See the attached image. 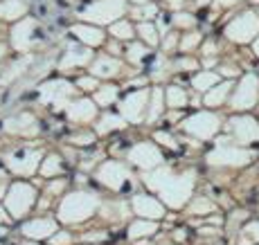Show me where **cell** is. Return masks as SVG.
Returning <instances> with one entry per match:
<instances>
[{"mask_svg": "<svg viewBox=\"0 0 259 245\" xmlns=\"http://www.w3.org/2000/svg\"><path fill=\"white\" fill-rule=\"evenodd\" d=\"M147 184H151L153 189H158L165 201L174 203V205H183L189 198V193H192L194 176L192 173L174 176L169 169H160V171L147 173Z\"/></svg>", "mask_w": 259, "mask_h": 245, "instance_id": "1", "label": "cell"}, {"mask_svg": "<svg viewBox=\"0 0 259 245\" xmlns=\"http://www.w3.org/2000/svg\"><path fill=\"white\" fill-rule=\"evenodd\" d=\"M97 207V198L95 193H88V191H74V193H68L63 198L61 207H59V216L63 221H81V218L91 216L93 209Z\"/></svg>", "mask_w": 259, "mask_h": 245, "instance_id": "2", "label": "cell"}, {"mask_svg": "<svg viewBox=\"0 0 259 245\" xmlns=\"http://www.w3.org/2000/svg\"><path fill=\"white\" fill-rule=\"evenodd\" d=\"M34 198H36V191H34L32 184L27 182H16L12 184V189L7 191V198H5V205H7L9 216L21 218L32 209Z\"/></svg>", "mask_w": 259, "mask_h": 245, "instance_id": "3", "label": "cell"}, {"mask_svg": "<svg viewBox=\"0 0 259 245\" xmlns=\"http://www.w3.org/2000/svg\"><path fill=\"white\" fill-rule=\"evenodd\" d=\"M217 144H219V146L210 153L207 162H212V164H230V167H235V164L239 167V164H248V162H250V153L237 149L230 139H228V142H226V139H219Z\"/></svg>", "mask_w": 259, "mask_h": 245, "instance_id": "4", "label": "cell"}, {"mask_svg": "<svg viewBox=\"0 0 259 245\" xmlns=\"http://www.w3.org/2000/svg\"><path fill=\"white\" fill-rule=\"evenodd\" d=\"M38 158H41V151H36V149H18V151L9 153L5 162L16 176H29L36 171Z\"/></svg>", "mask_w": 259, "mask_h": 245, "instance_id": "5", "label": "cell"}, {"mask_svg": "<svg viewBox=\"0 0 259 245\" xmlns=\"http://www.w3.org/2000/svg\"><path fill=\"white\" fill-rule=\"evenodd\" d=\"M185 131L198 139H210L219 131V117L212 113H196L185 122Z\"/></svg>", "mask_w": 259, "mask_h": 245, "instance_id": "6", "label": "cell"}, {"mask_svg": "<svg viewBox=\"0 0 259 245\" xmlns=\"http://www.w3.org/2000/svg\"><path fill=\"white\" fill-rule=\"evenodd\" d=\"M259 97V79L255 74H246L239 83V88L235 90V99H232V106L237 111H243V108H252L257 104Z\"/></svg>", "mask_w": 259, "mask_h": 245, "instance_id": "7", "label": "cell"}, {"mask_svg": "<svg viewBox=\"0 0 259 245\" xmlns=\"http://www.w3.org/2000/svg\"><path fill=\"white\" fill-rule=\"evenodd\" d=\"M230 133L237 144H255L259 142V124L252 117H235L230 119Z\"/></svg>", "mask_w": 259, "mask_h": 245, "instance_id": "8", "label": "cell"}, {"mask_svg": "<svg viewBox=\"0 0 259 245\" xmlns=\"http://www.w3.org/2000/svg\"><path fill=\"white\" fill-rule=\"evenodd\" d=\"M128 160L142 169H153V167H158V164H162V153L158 151L156 144L138 142L136 146L128 151Z\"/></svg>", "mask_w": 259, "mask_h": 245, "instance_id": "9", "label": "cell"}, {"mask_svg": "<svg viewBox=\"0 0 259 245\" xmlns=\"http://www.w3.org/2000/svg\"><path fill=\"white\" fill-rule=\"evenodd\" d=\"M147 92L140 90V92H131L122 104H119V113H122L124 122L138 124L144 117V111H147Z\"/></svg>", "mask_w": 259, "mask_h": 245, "instance_id": "10", "label": "cell"}, {"mask_svg": "<svg viewBox=\"0 0 259 245\" xmlns=\"http://www.w3.org/2000/svg\"><path fill=\"white\" fill-rule=\"evenodd\" d=\"M99 180L106 184L108 189H122V184L128 180V169L117 160H108L99 167Z\"/></svg>", "mask_w": 259, "mask_h": 245, "instance_id": "11", "label": "cell"}, {"mask_svg": "<svg viewBox=\"0 0 259 245\" xmlns=\"http://www.w3.org/2000/svg\"><path fill=\"white\" fill-rule=\"evenodd\" d=\"M70 94H72V86L68 81H48L41 86V99L57 108L63 106Z\"/></svg>", "mask_w": 259, "mask_h": 245, "instance_id": "12", "label": "cell"}, {"mask_svg": "<svg viewBox=\"0 0 259 245\" xmlns=\"http://www.w3.org/2000/svg\"><path fill=\"white\" fill-rule=\"evenodd\" d=\"M5 131L14 133V135H34L38 131V126H36V119H34L32 115L23 113V115H16V117L7 119V122H5Z\"/></svg>", "mask_w": 259, "mask_h": 245, "instance_id": "13", "label": "cell"}, {"mask_svg": "<svg viewBox=\"0 0 259 245\" xmlns=\"http://www.w3.org/2000/svg\"><path fill=\"white\" fill-rule=\"evenodd\" d=\"M34 29H36V25H34V21H25L21 23L16 29H14V47L21 50V52H27L29 47H32V41H34Z\"/></svg>", "mask_w": 259, "mask_h": 245, "instance_id": "14", "label": "cell"}, {"mask_svg": "<svg viewBox=\"0 0 259 245\" xmlns=\"http://www.w3.org/2000/svg\"><path fill=\"white\" fill-rule=\"evenodd\" d=\"M95 115H97V111L88 99H79V102H72L68 106V117L72 122H91V119H95Z\"/></svg>", "mask_w": 259, "mask_h": 245, "instance_id": "15", "label": "cell"}, {"mask_svg": "<svg viewBox=\"0 0 259 245\" xmlns=\"http://www.w3.org/2000/svg\"><path fill=\"white\" fill-rule=\"evenodd\" d=\"M91 57H93V54L88 52L86 47H70L66 54H63V59H61V63H59V68H61V70L79 68V66H83V63L91 61Z\"/></svg>", "mask_w": 259, "mask_h": 245, "instance_id": "16", "label": "cell"}, {"mask_svg": "<svg viewBox=\"0 0 259 245\" xmlns=\"http://www.w3.org/2000/svg\"><path fill=\"white\" fill-rule=\"evenodd\" d=\"M133 205H136V212L142 216H160L162 214V205L149 193H138L133 198Z\"/></svg>", "mask_w": 259, "mask_h": 245, "instance_id": "17", "label": "cell"}, {"mask_svg": "<svg viewBox=\"0 0 259 245\" xmlns=\"http://www.w3.org/2000/svg\"><path fill=\"white\" fill-rule=\"evenodd\" d=\"M54 232V223L50 218H36V221H29L23 225V234L32 238H46Z\"/></svg>", "mask_w": 259, "mask_h": 245, "instance_id": "18", "label": "cell"}, {"mask_svg": "<svg viewBox=\"0 0 259 245\" xmlns=\"http://www.w3.org/2000/svg\"><path fill=\"white\" fill-rule=\"evenodd\" d=\"M235 83L232 81H228V83H219V86H214L207 90V94H205V99H203V104H205L207 108H219V106H223V102L228 99V94H230V90Z\"/></svg>", "mask_w": 259, "mask_h": 245, "instance_id": "19", "label": "cell"}, {"mask_svg": "<svg viewBox=\"0 0 259 245\" xmlns=\"http://www.w3.org/2000/svg\"><path fill=\"white\" fill-rule=\"evenodd\" d=\"M93 77H113V74L119 70V63L111 57H99L97 61L93 63Z\"/></svg>", "mask_w": 259, "mask_h": 245, "instance_id": "20", "label": "cell"}, {"mask_svg": "<svg viewBox=\"0 0 259 245\" xmlns=\"http://www.w3.org/2000/svg\"><path fill=\"white\" fill-rule=\"evenodd\" d=\"M23 14H25V5L21 0H5V3H0V18L14 21V18H21Z\"/></svg>", "mask_w": 259, "mask_h": 245, "instance_id": "21", "label": "cell"}, {"mask_svg": "<svg viewBox=\"0 0 259 245\" xmlns=\"http://www.w3.org/2000/svg\"><path fill=\"white\" fill-rule=\"evenodd\" d=\"M219 81V77L214 72H210V70H205V72H198L196 77L192 79V86L198 90V92H207L214 83Z\"/></svg>", "mask_w": 259, "mask_h": 245, "instance_id": "22", "label": "cell"}, {"mask_svg": "<svg viewBox=\"0 0 259 245\" xmlns=\"http://www.w3.org/2000/svg\"><path fill=\"white\" fill-rule=\"evenodd\" d=\"M122 126H124L122 115H104V117L99 119V124H97V133L106 135L111 131H117V128H122Z\"/></svg>", "mask_w": 259, "mask_h": 245, "instance_id": "23", "label": "cell"}, {"mask_svg": "<svg viewBox=\"0 0 259 245\" xmlns=\"http://www.w3.org/2000/svg\"><path fill=\"white\" fill-rule=\"evenodd\" d=\"M167 106L169 108H185L187 106V92L181 86H171L167 90Z\"/></svg>", "mask_w": 259, "mask_h": 245, "instance_id": "24", "label": "cell"}, {"mask_svg": "<svg viewBox=\"0 0 259 245\" xmlns=\"http://www.w3.org/2000/svg\"><path fill=\"white\" fill-rule=\"evenodd\" d=\"M117 94H119L117 86H104V88H99L97 92H95V102H97L102 108H106V106H111V104L115 102Z\"/></svg>", "mask_w": 259, "mask_h": 245, "instance_id": "25", "label": "cell"}, {"mask_svg": "<svg viewBox=\"0 0 259 245\" xmlns=\"http://www.w3.org/2000/svg\"><path fill=\"white\" fill-rule=\"evenodd\" d=\"M63 171V164H61V158L59 156H48L41 164V176L46 178H52V176H59Z\"/></svg>", "mask_w": 259, "mask_h": 245, "instance_id": "26", "label": "cell"}, {"mask_svg": "<svg viewBox=\"0 0 259 245\" xmlns=\"http://www.w3.org/2000/svg\"><path fill=\"white\" fill-rule=\"evenodd\" d=\"M72 34L77 38H81V41H86L88 45H99L104 38L102 32H97V29H93V27H74Z\"/></svg>", "mask_w": 259, "mask_h": 245, "instance_id": "27", "label": "cell"}, {"mask_svg": "<svg viewBox=\"0 0 259 245\" xmlns=\"http://www.w3.org/2000/svg\"><path fill=\"white\" fill-rule=\"evenodd\" d=\"M149 108V122H153V119H158L162 115V92L160 90H156L151 97V104H147Z\"/></svg>", "mask_w": 259, "mask_h": 245, "instance_id": "28", "label": "cell"}, {"mask_svg": "<svg viewBox=\"0 0 259 245\" xmlns=\"http://www.w3.org/2000/svg\"><path fill=\"white\" fill-rule=\"evenodd\" d=\"M70 142L77 144V146H88V144L95 142V135L93 133H79V135H72Z\"/></svg>", "mask_w": 259, "mask_h": 245, "instance_id": "29", "label": "cell"}, {"mask_svg": "<svg viewBox=\"0 0 259 245\" xmlns=\"http://www.w3.org/2000/svg\"><path fill=\"white\" fill-rule=\"evenodd\" d=\"M144 57H147V52H144L142 45H131V47H128V59H131L133 63H140Z\"/></svg>", "mask_w": 259, "mask_h": 245, "instance_id": "30", "label": "cell"}, {"mask_svg": "<svg viewBox=\"0 0 259 245\" xmlns=\"http://www.w3.org/2000/svg\"><path fill=\"white\" fill-rule=\"evenodd\" d=\"M77 86L81 90H95L97 88V77H81L77 81Z\"/></svg>", "mask_w": 259, "mask_h": 245, "instance_id": "31", "label": "cell"}, {"mask_svg": "<svg viewBox=\"0 0 259 245\" xmlns=\"http://www.w3.org/2000/svg\"><path fill=\"white\" fill-rule=\"evenodd\" d=\"M140 32L144 34V38H147V41H149V43H151V45H156V43H158V36H156V29H153V27H151V25H142V27H140Z\"/></svg>", "mask_w": 259, "mask_h": 245, "instance_id": "32", "label": "cell"}, {"mask_svg": "<svg viewBox=\"0 0 259 245\" xmlns=\"http://www.w3.org/2000/svg\"><path fill=\"white\" fill-rule=\"evenodd\" d=\"M113 34H115L117 38H128V36H131V27H128L126 23L115 25V27H113Z\"/></svg>", "mask_w": 259, "mask_h": 245, "instance_id": "33", "label": "cell"}, {"mask_svg": "<svg viewBox=\"0 0 259 245\" xmlns=\"http://www.w3.org/2000/svg\"><path fill=\"white\" fill-rule=\"evenodd\" d=\"M153 139H156V142L167 144V146H176V139H174V137H169V135H167V133H162V131H158L156 135H153Z\"/></svg>", "mask_w": 259, "mask_h": 245, "instance_id": "34", "label": "cell"}, {"mask_svg": "<svg viewBox=\"0 0 259 245\" xmlns=\"http://www.w3.org/2000/svg\"><path fill=\"white\" fill-rule=\"evenodd\" d=\"M63 187H66V182H63V180H57V182H52L48 187V196H54V193H59Z\"/></svg>", "mask_w": 259, "mask_h": 245, "instance_id": "35", "label": "cell"}, {"mask_svg": "<svg viewBox=\"0 0 259 245\" xmlns=\"http://www.w3.org/2000/svg\"><path fill=\"white\" fill-rule=\"evenodd\" d=\"M198 41H201V38H198V34H194V36H187L181 50H183V52H187V50H189V47H194V45H196Z\"/></svg>", "mask_w": 259, "mask_h": 245, "instance_id": "36", "label": "cell"}, {"mask_svg": "<svg viewBox=\"0 0 259 245\" xmlns=\"http://www.w3.org/2000/svg\"><path fill=\"white\" fill-rule=\"evenodd\" d=\"M181 68H185V70H196V61L194 59H183L181 63H178Z\"/></svg>", "mask_w": 259, "mask_h": 245, "instance_id": "37", "label": "cell"}, {"mask_svg": "<svg viewBox=\"0 0 259 245\" xmlns=\"http://www.w3.org/2000/svg\"><path fill=\"white\" fill-rule=\"evenodd\" d=\"M0 223H9V214L5 212V207H0Z\"/></svg>", "mask_w": 259, "mask_h": 245, "instance_id": "38", "label": "cell"}, {"mask_svg": "<svg viewBox=\"0 0 259 245\" xmlns=\"http://www.w3.org/2000/svg\"><path fill=\"white\" fill-rule=\"evenodd\" d=\"M54 241H57V243H66V241H68V236H63V234H61V236H57Z\"/></svg>", "mask_w": 259, "mask_h": 245, "instance_id": "39", "label": "cell"}, {"mask_svg": "<svg viewBox=\"0 0 259 245\" xmlns=\"http://www.w3.org/2000/svg\"><path fill=\"white\" fill-rule=\"evenodd\" d=\"M3 196H5V182L0 180V198H3Z\"/></svg>", "mask_w": 259, "mask_h": 245, "instance_id": "40", "label": "cell"}, {"mask_svg": "<svg viewBox=\"0 0 259 245\" xmlns=\"http://www.w3.org/2000/svg\"><path fill=\"white\" fill-rule=\"evenodd\" d=\"M5 57V45H0V59Z\"/></svg>", "mask_w": 259, "mask_h": 245, "instance_id": "41", "label": "cell"}, {"mask_svg": "<svg viewBox=\"0 0 259 245\" xmlns=\"http://www.w3.org/2000/svg\"><path fill=\"white\" fill-rule=\"evenodd\" d=\"M255 50H257V57H259V41H257V45H255Z\"/></svg>", "mask_w": 259, "mask_h": 245, "instance_id": "42", "label": "cell"}, {"mask_svg": "<svg viewBox=\"0 0 259 245\" xmlns=\"http://www.w3.org/2000/svg\"><path fill=\"white\" fill-rule=\"evenodd\" d=\"M0 245H3V243H0Z\"/></svg>", "mask_w": 259, "mask_h": 245, "instance_id": "43", "label": "cell"}]
</instances>
